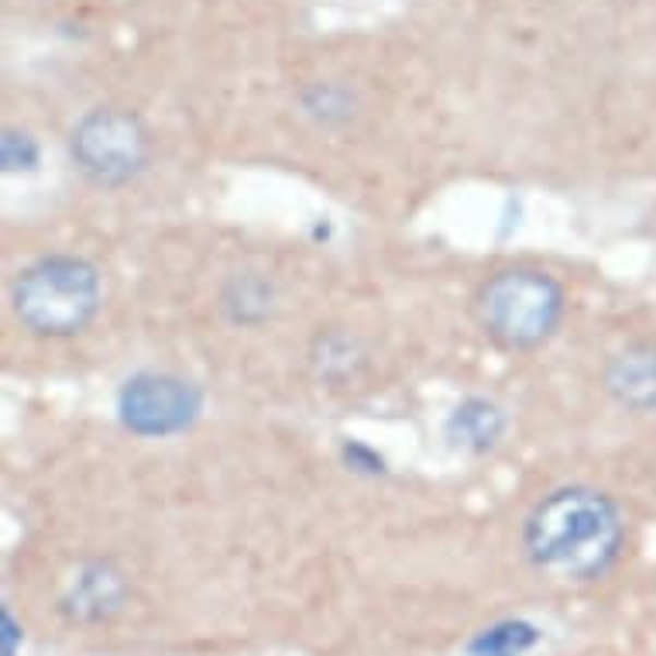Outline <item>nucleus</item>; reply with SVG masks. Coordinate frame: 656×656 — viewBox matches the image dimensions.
<instances>
[{
	"label": "nucleus",
	"mask_w": 656,
	"mask_h": 656,
	"mask_svg": "<svg viewBox=\"0 0 656 656\" xmlns=\"http://www.w3.org/2000/svg\"><path fill=\"white\" fill-rule=\"evenodd\" d=\"M100 307V278L80 258H45L14 283V310L38 334H76Z\"/></svg>",
	"instance_id": "nucleus-2"
},
{
	"label": "nucleus",
	"mask_w": 656,
	"mask_h": 656,
	"mask_svg": "<svg viewBox=\"0 0 656 656\" xmlns=\"http://www.w3.org/2000/svg\"><path fill=\"white\" fill-rule=\"evenodd\" d=\"M121 598V581H117L110 571L97 568V571H86L83 577H76V588H73V612L83 619H97L104 612L117 605Z\"/></svg>",
	"instance_id": "nucleus-8"
},
{
	"label": "nucleus",
	"mask_w": 656,
	"mask_h": 656,
	"mask_svg": "<svg viewBox=\"0 0 656 656\" xmlns=\"http://www.w3.org/2000/svg\"><path fill=\"white\" fill-rule=\"evenodd\" d=\"M536 643V629L526 622H502L481 632L472 643V656H523Z\"/></svg>",
	"instance_id": "nucleus-9"
},
{
	"label": "nucleus",
	"mask_w": 656,
	"mask_h": 656,
	"mask_svg": "<svg viewBox=\"0 0 656 656\" xmlns=\"http://www.w3.org/2000/svg\"><path fill=\"white\" fill-rule=\"evenodd\" d=\"M14 643H17V625L11 622V616H4V656H14Z\"/></svg>",
	"instance_id": "nucleus-10"
},
{
	"label": "nucleus",
	"mask_w": 656,
	"mask_h": 656,
	"mask_svg": "<svg viewBox=\"0 0 656 656\" xmlns=\"http://www.w3.org/2000/svg\"><path fill=\"white\" fill-rule=\"evenodd\" d=\"M608 392L629 409H656V347L636 344L608 368Z\"/></svg>",
	"instance_id": "nucleus-6"
},
{
	"label": "nucleus",
	"mask_w": 656,
	"mask_h": 656,
	"mask_svg": "<svg viewBox=\"0 0 656 656\" xmlns=\"http://www.w3.org/2000/svg\"><path fill=\"white\" fill-rule=\"evenodd\" d=\"M622 523L601 491L564 488L536 505L526 523V547L536 568L557 577H595L616 560Z\"/></svg>",
	"instance_id": "nucleus-1"
},
{
	"label": "nucleus",
	"mask_w": 656,
	"mask_h": 656,
	"mask_svg": "<svg viewBox=\"0 0 656 656\" xmlns=\"http://www.w3.org/2000/svg\"><path fill=\"white\" fill-rule=\"evenodd\" d=\"M148 131L128 110H93L73 131L76 166L100 186H121L148 166Z\"/></svg>",
	"instance_id": "nucleus-4"
},
{
	"label": "nucleus",
	"mask_w": 656,
	"mask_h": 656,
	"mask_svg": "<svg viewBox=\"0 0 656 656\" xmlns=\"http://www.w3.org/2000/svg\"><path fill=\"white\" fill-rule=\"evenodd\" d=\"M499 433H502V413L491 403H481V399L464 403L451 419V437L457 443H464V448H475V451L491 448V443L499 440Z\"/></svg>",
	"instance_id": "nucleus-7"
},
{
	"label": "nucleus",
	"mask_w": 656,
	"mask_h": 656,
	"mask_svg": "<svg viewBox=\"0 0 656 656\" xmlns=\"http://www.w3.org/2000/svg\"><path fill=\"white\" fill-rule=\"evenodd\" d=\"M564 313V293L544 272H502L478 293V320L491 341L526 350L544 344Z\"/></svg>",
	"instance_id": "nucleus-3"
},
{
	"label": "nucleus",
	"mask_w": 656,
	"mask_h": 656,
	"mask_svg": "<svg viewBox=\"0 0 656 656\" xmlns=\"http://www.w3.org/2000/svg\"><path fill=\"white\" fill-rule=\"evenodd\" d=\"M200 413V392L172 374H138L121 392L124 427L142 437H169L186 430Z\"/></svg>",
	"instance_id": "nucleus-5"
}]
</instances>
